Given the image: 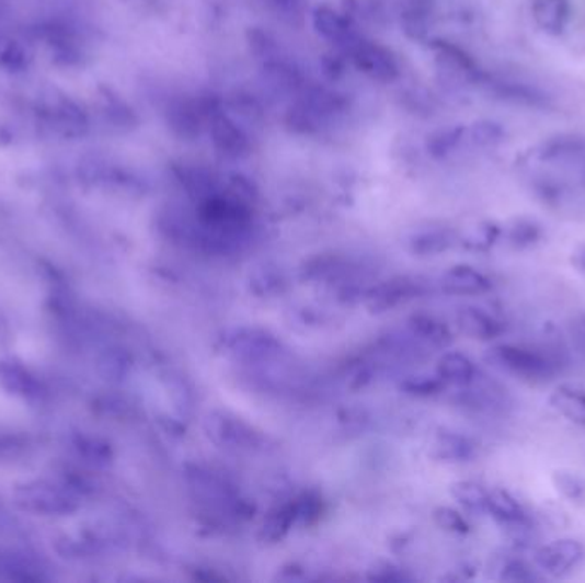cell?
Returning <instances> with one entry per match:
<instances>
[{"instance_id": "603a6c76", "label": "cell", "mask_w": 585, "mask_h": 583, "mask_svg": "<svg viewBox=\"0 0 585 583\" xmlns=\"http://www.w3.org/2000/svg\"><path fill=\"white\" fill-rule=\"evenodd\" d=\"M452 494L469 512H486L487 491L481 484L472 481L456 482Z\"/></svg>"}, {"instance_id": "f546056e", "label": "cell", "mask_w": 585, "mask_h": 583, "mask_svg": "<svg viewBox=\"0 0 585 583\" xmlns=\"http://www.w3.org/2000/svg\"><path fill=\"white\" fill-rule=\"evenodd\" d=\"M435 521H437L440 527L450 530V533H469V524L466 522V518L459 512H456V510L447 508V506L438 508L435 512Z\"/></svg>"}, {"instance_id": "484cf974", "label": "cell", "mask_w": 585, "mask_h": 583, "mask_svg": "<svg viewBox=\"0 0 585 583\" xmlns=\"http://www.w3.org/2000/svg\"><path fill=\"white\" fill-rule=\"evenodd\" d=\"M539 238H541V228L535 221H527V219L515 221L508 231V241L514 249H529L538 243Z\"/></svg>"}, {"instance_id": "5bb4252c", "label": "cell", "mask_w": 585, "mask_h": 583, "mask_svg": "<svg viewBox=\"0 0 585 583\" xmlns=\"http://www.w3.org/2000/svg\"><path fill=\"white\" fill-rule=\"evenodd\" d=\"M316 27L319 30L320 35L331 39L334 44H344L347 47H352L355 42H358L352 24L347 23V20H344L332 9L322 8L316 12Z\"/></svg>"}, {"instance_id": "277c9868", "label": "cell", "mask_w": 585, "mask_h": 583, "mask_svg": "<svg viewBox=\"0 0 585 583\" xmlns=\"http://www.w3.org/2000/svg\"><path fill=\"white\" fill-rule=\"evenodd\" d=\"M206 432L213 442L228 450L257 451L264 447V436L230 412H211L206 420Z\"/></svg>"}, {"instance_id": "ac0fdd59", "label": "cell", "mask_w": 585, "mask_h": 583, "mask_svg": "<svg viewBox=\"0 0 585 583\" xmlns=\"http://www.w3.org/2000/svg\"><path fill=\"white\" fill-rule=\"evenodd\" d=\"M486 512L492 514L498 524L527 517L520 503L505 490L487 491Z\"/></svg>"}, {"instance_id": "4fadbf2b", "label": "cell", "mask_w": 585, "mask_h": 583, "mask_svg": "<svg viewBox=\"0 0 585 583\" xmlns=\"http://www.w3.org/2000/svg\"><path fill=\"white\" fill-rule=\"evenodd\" d=\"M437 375L444 380V384L468 387L477 378V368H474L471 359L464 356V354L447 353L438 362Z\"/></svg>"}, {"instance_id": "e0dca14e", "label": "cell", "mask_w": 585, "mask_h": 583, "mask_svg": "<svg viewBox=\"0 0 585 583\" xmlns=\"http://www.w3.org/2000/svg\"><path fill=\"white\" fill-rule=\"evenodd\" d=\"M300 521L297 500L277 506L271 512L269 517L264 522V537L267 540H279L291 530L292 524Z\"/></svg>"}, {"instance_id": "d4e9b609", "label": "cell", "mask_w": 585, "mask_h": 583, "mask_svg": "<svg viewBox=\"0 0 585 583\" xmlns=\"http://www.w3.org/2000/svg\"><path fill=\"white\" fill-rule=\"evenodd\" d=\"M0 381L14 392L30 393L35 390V380L23 368L9 363H0Z\"/></svg>"}, {"instance_id": "7a4b0ae2", "label": "cell", "mask_w": 585, "mask_h": 583, "mask_svg": "<svg viewBox=\"0 0 585 583\" xmlns=\"http://www.w3.org/2000/svg\"><path fill=\"white\" fill-rule=\"evenodd\" d=\"M187 481L195 498L206 503L209 508H216L221 514L240 517L246 514V503L237 493L230 481L219 472L203 466L187 467Z\"/></svg>"}, {"instance_id": "52a82bcc", "label": "cell", "mask_w": 585, "mask_h": 583, "mask_svg": "<svg viewBox=\"0 0 585 583\" xmlns=\"http://www.w3.org/2000/svg\"><path fill=\"white\" fill-rule=\"evenodd\" d=\"M425 293V284L413 277H398L374 286L367 293V304L371 311H387L406 301L414 300Z\"/></svg>"}, {"instance_id": "836d02e7", "label": "cell", "mask_w": 585, "mask_h": 583, "mask_svg": "<svg viewBox=\"0 0 585 583\" xmlns=\"http://www.w3.org/2000/svg\"><path fill=\"white\" fill-rule=\"evenodd\" d=\"M572 264L585 273V245L578 247V249L572 253Z\"/></svg>"}, {"instance_id": "ffe728a7", "label": "cell", "mask_w": 585, "mask_h": 583, "mask_svg": "<svg viewBox=\"0 0 585 583\" xmlns=\"http://www.w3.org/2000/svg\"><path fill=\"white\" fill-rule=\"evenodd\" d=\"M456 243V235L449 230H426L414 235L411 240V249L420 255H437L449 250Z\"/></svg>"}, {"instance_id": "1f68e13d", "label": "cell", "mask_w": 585, "mask_h": 583, "mask_svg": "<svg viewBox=\"0 0 585 583\" xmlns=\"http://www.w3.org/2000/svg\"><path fill=\"white\" fill-rule=\"evenodd\" d=\"M570 338L574 341V346L577 347L578 353L585 356V313L575 317L570 322Z\"/></svg>"}, {"instance_id": "8fae6325", "label": "cell", "mask_w": 585, "mask_h": 583, "mask_svg": "<svg viewBox=\"0 0 585 583\" xmlns=\"http://www.w3.org/2000/svg\"><path fill=\"white\" fill-rule=\"evenodd\" d=\"M457 323L469 338L493 341L504 334V323L477 307H464L457 313Z\"/></svg>"}, {"instance_id": "9a60e30c", "label": "cell", "mask_w": 585, "mask_h": 583, "mask_svg": "<svg viewBox=\"0 0 585 583\" xmlns=\"http://www.w3.org/2000/svg\"><path fill=\"white\" fill-rule=\"evenodd\" d=\"M550 404L566 420L585 426V392L575 387L563 386L554 390L550 397Z\"/></svg>"}, {"instance_id": "44dd1931", "label": "cell", "mask_w": 585, "mask_h": 583, "mask_svg": "<svg viewBox=\"0 0 585 583\" xmlns=\"http://www.w3.org/2000/svg\"><path fill=\"white\" fill-rule=\"evenodd\" d=\"M496 579L500 582H536L542 576L529 567L523 558L502 557L495 564Z\"/></svg>"}, {"instance_id": "4dcf8cb0", "label": "cell", "mask_w": 585, "mask_h": 583, "mask_svg": "<svg viewBox=\"0 0 585 583\" xmlns=\"http://www.w3.org/2000/svg\"><path fill=\"white\" fill-rule=\"evenodd\" d=\"M500 230L495 225H483L478 228L471 237L466 241V245L472 250H484L492 249L493 243L498 240Z\"/></svg>"}, {"instance_id": "9c48e42d", "label": "cell", "mask_w": 585, "mask_h": 583, "mask_svg": "<svg viewBox=\"0 0 585 583\" xmlns=\"http://www.w3.org/2000/svg\"><path fill=\"white\" fill-rule=\"evenodd\" d=\"M211 136L216 149L228 158H242L249 155L250 140L246 134L222 113H215L211 121Z\"/></svg>"}, {"instance_id": "d6a6232c", "label": "cell", "mask_w": 585, "mask_h": 583, "mask_svg": "<svg viewBox=\"0 0 585 583\" xmlns=\"http://www.w3.org/2000/svg\"><path fill=\"white\" fill-rule=\"evenodd\" d=\"M500 134L502 133H500L496 125L480 124L477 125V129H474V139H477L478 142H481V145H492V142L498 140Z\"/></svg>"}, {"instance_id": "8992f818", "label": "cell", "mask_w": 585, "mask_h": 583, "mask_svg": "<svg viewBox=\"0 0 585 583\" xmlns=\"http://www.w3.org/2000/svg\"><path fill=\"white\" fill-rule=\"evenodd\" d=\"M39 121L60 136H82L88 129L87 113L67 98H54L38 106Z\"/></svg>"}, {"instance_id": "83f0119b", "label": "cell", "mask_w": 585, "mask_h": 583, "mask_svg": "<svg viewBox=\"0 0 585 583\" xmlns=\"http://www.w3.org/2000/svg\"><path fill=\"white\" fill-rule=\"evenodd\" d=\"M553 484L563 496L569 498L572 502H578L585 496V487L578 476L572 472L559 471L553 475Z\"/></svg>"}, {"instance_id": "6da1fadb", "label": "cell", "mask_w": 585, "mask_h": 583, "mask_svg": "<svg viewBox=\"0 0 585 583\" xmlns=\"http://www.w3.org/2000/svg\"><path fill=\"white\" fill-rule=\"evenodd\" d=\"M486 362L523 380H550L559 371V363L554 362L550 354L512 344L492 347L486 353Z\"/></svg>"}, {"instance_id": "7c38bea8", "label": "cell", "mask_w": 585, "mask_h": 583, "mask_svg": "<svg viewBox=\"0 0 585 583\" xmlns=\"http://www.w3.org/2000/svg\"><path fill=\"white\" fill-rule=\"evenodd\" d=\"M410 334L425 347H447L452 343V332L441 320L432 316L411 317Z\"/></svg>"}, {"instance_id": "5b68a950", "label": "cell", "mask_w": 585, "mask_h": 583, "mask_svg": "<svg viewBox=\"0 0 585 583\" xmlns=\"http://www.w3.org/2000/svg\"><path fill=\"white\" fill-rule=\"evenodd\" d=\"M584 546L575 539L551 540L548 545L541 546L535 552L536 567L547 575L560 579L574 572L575 568L584 560Z\"/></svg>"}, {"instance_id": "4316f807", "label": "cell", "mask_w": 585, "mask_h": 583, "mask_svg": "<svg viewBox=\"0 0 585 583\" xmlns=\"http://www.w3.org/2000/svg\"><path fill=\"white\" fill-rule=\"evenodd\" d=\"M27 66V55L20 44L8 36L0 35V67L11 72L23 70Z\"/></svg>"}, {"instance_id": "2e32d148", "label": "cell", "mask_w": 585, "mask_h": 583, "mask_svg": "<svg viewBox=\"0 0 585 583\" xmlns=\"http://www.w3.org/2000/svg\"><path fill=\"white\" fill-rule=\"evenodd\" d=\"M169 122L176 136L191 139V137L199 136L203 112H199V108L192 102H180L170 110Z\"/></svg>"}, {"instance_id": "7402d4cb", "label": "cell", "mask_w": 585, "mask_h": 583, "mask_svg": "<svg viewBox=\"0 0 585 583\" xmlns=\"http://www.w3.org/2000/svg\"><path fill=\"white\" fill-rule=\"evenodd\" d=\"M535 14L542 27L559 32L569 18V5L565 0H536Z\"/></svg>"}, {"instance_id": "f1b7e54d", "label": "cell", "mask_w": 585, "mask_h": 583, "mask_svg": "<svg viewBox=\"0 0 585 583\" xmlns=\"http://www.w3.org/2000/svg\"><path fill=\"white\" fill-rule=\"evenodd\" d=\"M444 380L440 377H411L404 384V389L414 396H434L444 389Z\"/></svg>"}, {"instance_id": "cb8c5ba5", "label": "cell", "mask_w": 585, "mask_h": 583, "mask_svg": "<svg viewBox=\"0 0 585 583\" xmlns=\"http://www.w3.org/2000/svg\"><path fill=\"white\" fill-rule=\"evenodd\" d=\"M250 284L257 295L273 296L285 289L286 281L276 267L264 265V267H257V271L250 276Z\"/></svg>"}, {"instance_id": "3957f363", "label": "cell", "mask_w": 585, "mask_h": 583, "mask_svg": "<svg viewBox=\"0 0 585 583\" xmlns=\"http://www.w3.org/2000/svg\"><path fill=\"white\" fill-rule=\"evenodd\" d=\"M225 350L249 365L274 362L285 353L282 341L262 329H234L225 338Z\"/></svg>"}, {"instance_id": "ba28073f", "label": "cell", "mask_w": 585, "mask_h": 583, "mask_svg": "<svg viewBox=\"0 0 585 583\" xmlns=\"http://www.w3.org/2000/svg\"><path fill=\"white\" fill-rule=\"evenodd\" d=\"M349 48H352L356 66L371 78L380 79V81H392L398 78V62L387 48L368 44V42H359V39Z\"/></svg>"}, {"instance_id": "30bf717a", "label": "cell", "mask_w": 585, "mask_h": 583, "mask_svg": "<svg viewBox=\"0 0 585 583\" xmlns=\"http://www.w3.org/2000/svg\"><path fill=\"white\" fill-rule=\"evenodd\" d=\"M492 281L471 265H456L441 276V288L450 295H483L492 289Z\"/></svg>"}, {"instance_id": "d6986e66", "label": "cell", "mask_w": 585, "mask_h": 583, "mask_svg": "<svg viewBox=\"0 0 585 583\" xmlns=\"http://www.w3.org/2000/svg\"><path fill=\"white\" fill-rule=\"evenodd\" d=\"M438 459L447 462H466L474 455V445L466 436L457 433H440L435 442Z\"/></svg>"}]
</instances>
